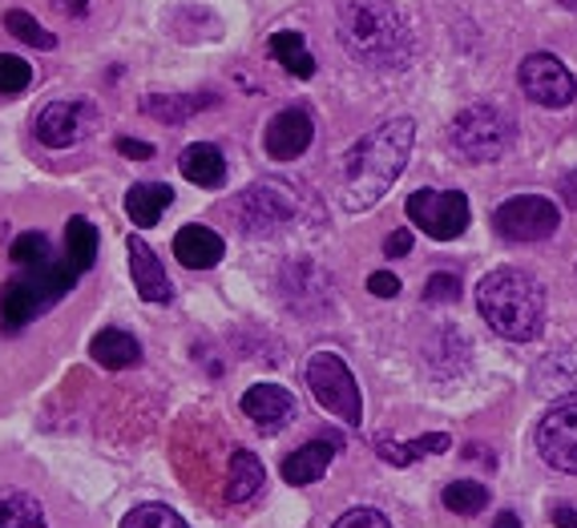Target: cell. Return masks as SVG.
<instances>
[{
  "label": "cell",
  "instance_id": "6da1fadb",
  "mask_svg": "<svg viewBox=\"0 0 577 528\" xmlns=\"http://www.w3.org/2000/svg\"><path fill=\"white\" fill-rule=\"evenodd\" d=\"M416 141L412 117H392L384 126H376L367 138H360L343 158L339 170V202L348 210H372L404 174L408 153Z\"/></svg>",
  "mask_w": 577,
  "mask_h": 528
},
{
  "label": "cell",
  "instance_id": "7a4b0ae2",
  "mask_svg": "<svg viewBox=\"0 0 577 528\" xmlns=\"http://www.w3.org/2000/svg\"><path fill=\"white\" fill-rule=\"evenodd\" d=\"M339 41L355 61L396 73L412 57V33L392 0H348L339 9Z\"/></svg>",
  "mask_w": 577,
  "mask_h": 528
},
{
  "label": "cell",
  "instance_id": "3957f363",
  "mask_svg": "<svg viewBox=\"0 0 577 528\" xmlns=\"http://www.w3.org/2000/svg\"><path fill=\"white\" fill-rule=\"evenodd\" d=\"M477 311L501 340L529 343L538 340L541 323H545V287L521 266H501L480 278Z\"/></svg>",
  "mask_w": 577,
  "mask_h": 528
},
{
  "label": "cell",
  "instance_id": "277c9868",
  "mask_svg": "<svg viewBox=\"0 0 577 528\" xmlns=\"http://www.w3.org/2000/svg\"><path fill=\"white\" fill-rule=\"evenodd\" d=\"M77 271L69 263H45V266H21V275L9 278L4 287H0V328L9 331H21L29 328L33 319L57 307V299H65L69 290L77 287Z\"/></svg>",
  "mask_w": 577,
  "mask_h": 528
},
{
  "label": "cell",
  "instance_id": "5b68a950",
  "mask_svg": "<svg viewBox=\"0 0 577 528\" xmlns=\"http://www.w3.org/2000/svg\"><path fill=\"white\" fill-rule=\"evenodd\" d=\"M517 138V126L513 117L505 114L501 105H493V101H477V105H468L461 114L452 117L449 126V146L465 162H497L501 153H509Z\"/></svg>",
  "mask_w": 577,
  "mask_h": 528
},
{
  "label": "cell",
  "instance_id": "8992f818",
  "mask_svg": "<svg viewBox=\"0 0 577 528\" xmlns=\"http://www.w3.org/2000/svg\"><path fill=\"white\" fill-rule=\"evenodd\" d=\"M230 215H235L242 234H251V239L275 234V230L291 227L299 218V190L291 182H279V177H263V182L242 190Z\"/></svg>",
  "mask_w": 577,
  "mask_h": 528
},
{
  "label": "cell",
  "instance_id": "52a82bcc",
  "mask_svg": "<svg viewBox=\"0 0 577 528\" xmlns=\"http://www.w3.org/2000/svg\"><path fill=\"white\" fill-rule=\"evenodd\" d=\"M307 388H312L315 403L327 415L343 420L348 428L364 424V400H360V383H355L352 367L343 364L336 352H315L307 359Z\"/></svg>",
  "mask_w": 577,
  "mask_h": 528
},
{
  "label": "cell",
  "instance_id": "ba28073f",
  "mask_svg": "<svg viewBox=\"0 0 577 528\" xmlns=\"http://www.w3.org/2000/svg\"><path fill=\"white\" fill-rule=\"evenodd\" d=\"M408 222L425 230L428 239L437 242H449V239H461L468 230V198L461 190H416L408 198Z\"/></svg>",
  "mask_w": 577,
  "mask_h": 528
},
{
  "label": "cell",
  "instance_id": "9c48e42d",
  "mask_svg": "<svg viewBox=\"0 0 577 528\" xmlns=\"http://www.w3.org/2000/svg\"><path fill=\"white\" fill-rule=\"evenodd\" d=\"M557 222H562V210H557V202L545 198V194H517V198L501 202V206L493 210V227L509 242L550 239L553 230H557Z\"/></svg>",
  "mask_w": 577,
  "mask_h": 528
},
{
  "label": "cell",
  "instance_id": "30bf717a",
  "mask_svg": "<svg viewBox=\"0 0 577 528\" xmlns=\"http://www.w3.org/2000/svg\"><path fill=\"white\" fill-rule=\"evenodd\" d=\"M517 77H521V93L533 105H541V110H565L577 93L574 73L557 57H550V53H529Z\"/></svg>",
  "mask_w": 577,
  "mask_h": 528
},
{
  "label": "cell",
  "instance_id": "8fae6325",
  "mask_svg": "<svg viewBox=\"0 0 577 528\" xmlns=\"http://www.w3.org/2000/svg\"><path fill=\"white\" fill-rule=\"evenodd\" d=\"M93 126H98L93 101H53V105H45L37 114L33 134H37V141L49 146V150H69V146H77Z\"/></svg>",
  "mask_w": 577,
  "mask_h": 528
},
{
  "label": "cell",
  "instance_id": "7c38bea8",
  "mask_svg": "<svg viewBox=\"0 0 577 528\" xmlns=\"http://www.w3.org/2000/svg\"><path fill=\"white\" fill-rule=\"evenodd\" d=\"M538 452L550 468L577 477V400L553 403L545 412L538 428Z\"/></svg>",
  "mask_w": 577,
  "mask_h": 528
},
{
  "label": "cell",
  "instance_id": "4fadbf2b",
  "mask_svg": "<svg viewBox=\"0 0 577 528\" xmlns=\"http://www.w3.org/2000/svg\"><path fill=\"white\" fill-rule=\"evenodd\" d=\"M312 138H315L312 114H307L303 105H291V110L271 117V126H267V134H263V146L275 162H295V158L307 153Z\"/></svg>",
  "mask_w": 577,
  "mask_h": 528
},
{
  "label": "cell",
  "instance_id": "5bb4252c",
  "mask_svg": "<svg viewBox=\"0 0 577 528\" xmlns=\"http://www.w3.org/2000/svg\"><path fill=\"white\" fill-rule=\"evenodd\" d=\"M129 251V275H134V290H138L146 302H170L174 299V283L166 275L162 259L150 251V242L142 239V234H129L126 242Z\"/></svg>",
  "mask_w": 577,
  "mask_h": 528
},
{
  "label": "cell",
  "instance_id": "9a60e30c",
  "mask_svg": "<svg viewBox=\"0 0 577 528\" xmlns=\"http://www.w3.org/2000/svg\"><path fill=\"white\" fill-rule=\"evenodd\" d=\"M242 412H247V420L259 424V432H279L291 424L295 400H291V391L279 388V383H254V388L242 395Z\"/></svg>",
  "mask_w": 577,
  "mask_h": 528
},
{
  "label": "cell",
  "instance_id": "2e32d148",
  "mask_svg": "<svg viewBox=\"0 0 577 528\" xmlns=\"http://www.w3.org/2000/svg\"><path fill=\"white\" fill-rule=\"evenodd\" d=\"M174 259L190 271H211L226 259V242L223 234H214L211 227H199L190 222L174 234Z\"/></svg>",
  "mask_w": 577,
  "mask_h": 528
},
{
  "label": "cell",
  "instance_id": "e0dca14e",
  "mask_svg": "<svg viewBox=\"0 0 577 528\" xmlns=\"http://www.w3.org/2000/svg\"><path fill=\"white\" fill-rule=\"evenodd\" d=\"M336 452H339L336 440L303 444V448H295V452L283 460V480H287V484H295V489H303V484H315V480H324L327 468H331V460H336Z\"/></svg>",
  "mask_w": 577,
  "mask_h": 528
},
{
  "label": "cell",
  "instance_id": "ac0fdd59",
  "mask_svg": "<svg viewBox=\"0 0 577 528\" xmlns=\"http://www.w3.org/2000/svg\"><path fill=\"white\" fill-rule=\"evenodd\" d=\"M89 359L101 364L105 371H126L142 364V343L122 328H105L89 340Z\"/></svg>",
  "mask_w": 577,
  "mask_h": 528
},
{
  "label": "cell",
  "instance_id": "d6986e66",
  "mask_svg": "<svg viewBox=\"0 0 577 528\" xmlns=\"http://www.w3.org/2000/svg\"><path fill=\"white\" fill-rule=\"evenodd\" d=\"M178 170H182L186 182H194V186H202V190H218L226 182L223 150L211 146V141H194V146H186L182 158H178Z\"/></svg>",
  "mask_w": 577,
  "mask_h": 528
},
{
  "label": "cell",
  "instance_id": "ffe728a7",
  "mask_svg": "<svg viewBox=\"0 0 577 528\" xmlns=\"http://www.w3.org/2000/svg\"><path fill=\"white\" fill-rule=\"evenodd\" d=\"M283 295H287V307H295V311L324 307L327 283H324V275H319V266L315 263H287V271H283Z\"/></svg>",
  "mask_w": 577,
  "mask_h": 528
},
{
  "label": "cell",
  "instance_id": "44dd1931",
  "mask_svg": "<svg viewBox=\"0 0 577 528\" xmlns=\"http://www.w3.org/2000/svg\"><path fill=\"white\" fill-rule=\"evenodd\" d=\"M533 388L541 395H577V347L545 355L533 371Z\"/></svg>",
  "mask_w": 577,
  "mask_h": 528
},
{
  "label": "cell",
  "instance_id": "7402d4cb",
  "mask_svg": "<svg viewBox=\"0 0 577 528\" xmlns=\"http://www.w3.org/2000/svg\"><path fill=\"white\" fill-rule=\"evenodd\" d=\"M218 105V93H150L142 101V110L154 117V122H166V126H178L194 117L199 110H211Z\"/></svg>",
  "mask_w": 577,
  "mask_h": 528
},
{
  "label": "cell",
  "instance_id": "603a6c76",
  "mask_svg": "<svg viewBox=\"0 0 577 528\" xmlns=\"http://www.w3.org/2000/svg\"><path fill=\"white\" fill-rule=\"evenodd\" d=\"M452 448L449 432H425V436H412V440H376L380 460H388L392 468H408L425 456H440Z\"/></svg>",
  "mask_w": 577,
  "mask_h": 528
},
{
  "label": "cell",
  "instance_id": "cb8c5ba5",
  "mask_svg": "<svg viewBox=\"0 0 577 528\" xmlns=\"http://www.w3.org/2000/svg\"><path fill=\"white\" fill-rule=\"evenodd\" d=\"M174 202V190L166 182H138V186L126 190V215L134 227L150 230L158 227V218L166 215V206Z\"/></svg>",
  "mask_w": 577,
  "mask_h": 528
},
{
  "label": "cell",
  "instance_id": "d4e9b609",
  "mask_svg": "<svg viewBox=\"0 0 577 528\" xmlns=\"http://www.w3.org/2000/svg\"><path fill=\"white\" fill-rule=\"evenodd\" d=\"M263 460L254 452H247V448H239V452L230 456V472H226V501L230 504H247L254 496V492H263Z\"/></svg>",
  "mask_w": 577,
  "mask_h": 528
},
{
  "label": "cell",
  "instance_id": "484cf974",
  "mask_svg": "<svg viewBox=\"0 0 577 528\" xmlns=\"http://www.w3.org/2000/svg\"><path fill=\"white\" fill-rule=\"evenodd\" d=\"M0 528H49L45 504L25 489H0Z\"/></svg>",
  "mask_w": 577,
  "mask_h": 528
},
{
  "label": "cell",
  "instance_id": "4316f807",
  "mask_svg": "<svg viewBox=\"0 0 577 528\" xmlns=\"http://www.w3.org/2000/svg\"><path fill=\"white\" fill-rule=\"evenodd\" d=\"M65 263L73 266L77 275H86L89 266L98 263V227L89 218H69L65 222Z\"/></svg>",
  "mask_w": 577,
  "mask_h": 528
},
{
  "label": "cell",
  "instance_id": "83f0119b",
  "mask_svg": "<svg viewBox=\"0 0 577 528\" xmlns=\"http://www.w3.org/2000/svg\"><path fill=\"white\" fill-rule=\"evenodd\" d=\"M271 53H275V61L283 65L291 77H299V81H312L315 77V57L299 33H275V37H271Z\"/></svg>",
  "mask_w": 577,
  "mask_h": 528
},
{
  "label": "cell",
  "instance_id": "f1b7e54d",
  "mask_svg": "<svg viewBox=\"0 0 577 528\" xmlns=\"http://www.w3.org/2000/svg\"><path fill=\"white\" fill-rule=\"evenodd\" d=\"M485 504H489V489L477 480H452L444 489V508L456 516H477Z\"/></svg>",
  "mask_w": 577,
  "mask_h": 528
},
{
  "label": "cell",
  "instance_id": "f546056e",
  "mask_svg": "<svg viewBox=\"0 0 577 528\" xmlns=\"http://www.w3.org/2000/svg\"><path fill=\"white\" fill-rule=\"evenodd\" d=\"M4 28H9L16 41L33 45V49H45V53L57 49V37H53L45 25H37V16H29L25 9H9V13H4Z\"/></svg>",
  "mask_w": 577,
  "mask_h": 528
},
{
  "label": "cell",
  "instance_id": "4dcf8cb0",
  "mask_svg": "<svg viewBox=\"0 0 577 528\" xmlns=\"http://www.w3.org/2000/svg\"><path fill=\"white\" fill-rule=\"evenodd\" d=\"M9 259L16 266H45L53 259L49 251V239L41 234V230H25V234H16L13 246H9Z\"/></svg>",
  "mask_w": 577,
  "mask_h": 528
},
{
  "label": "cell",
  "instance_id": "1f68e13d",
  "mask_svg": "<svg viewBox=\"0 0 577 528\" xmlns=\"http://www.w3.org/2000/svg\"><path fill=\"white\" fill-rule=\"evenodd\" d=\"M29 85H33V65L16 53H0V97L25 93Z\"/></svg>",
  "mask_w": 577,
  "mask_h": 528
},
{
  "label": "cell",
  "instance_id": "d6a6232c",
  "mask_svg": "<svg viewBox=\"0 0 577 528\" xmlns=\"http://www.w3.org/2000/svg\"><path fill=\"white\" fill-rule=\"evenodd\" d=\"M122 528H190L174 508H166V504H138L134 513H126Z\"/></svg>",
  "mask_w": 577,
  "mask_h": 528
},
{
  "label": "cell",
  "instance_id": "836d02e7",
  "mask_svg": "<svg viewBox=\"0 0 577 528\" xmlns=\"http://www.w3.org/2000/svg\"><path fill=\"white\" fill-rule=\"evenodd\" d=\"M461 299V278L452 271H437V275L425 283V302H452Z\"/></svg>",
  "mask_w": 577,
  "mask_h": 528
},
{
  "label": "cell",
  "instance_id": "e575fe53",
  "mask_svg": "<svg viewBox=\"0 0 577 528\" xmlns=\"http://www.w3.org/2000/svg\"><path fill=\"white\" fill-rule=\"evenodd\" d=\"M331 528H392V520L376 508H352V513H343Z\"/></svg>",
  "mask_w": 577,
  "mask_h": 528
},
{
  "label": "cell",
  "instance_id": "d590c367",
  "mask_svg": "<svg viewBox=\"0 0 577 528\" xmlns=\"http://www.w3.org/2000/svg\"><path fill=\"white\" fill-rule=\"evenodd\" d=\"M367 290L376 299H396L400 295V278L392 275V271H376V275H367Z\"/></svg>",
  "mask_w": 577,
  "mask_h": 528
},
{
  "label": "cell",
  "instance_id": "8d00e7d4",
  "mask_svg": "<svg viewBox=\"0 0 577 528\" xmlns=\"http://www.w3.org/2000/svg\"><path fill=\"white\" fill-rule=\"evenodd\" d=\"M408 251H412V234L408 230H392L388 239H384V254L388 259H404Z\"/></svg>",
  "mask_w": 577,
  "mask_h": 528
},
{
  "label": "cell",
  "instance_id": "74e56055",
  "mask_svg": "<svg viewBox=\"0 0 577 528\" xmlns=\"http://www.w3.org/2000/svg\"><path fill=\"white\" fill-rule=\"evenodd\" d=\"M117 153H122V158H138V162H146V158H154V146L150 141L117 138Z\"/></svg>",
  "mask_w": 577,
  "mask_h": 528
},
{
  "label": "cell",
  "instance_id": "f35d334b",
  "mask_svg": "<svg viewBox=\"0 0 577 528\" xmlns=\"http://www.w3.org/2000/svg\"><path fill=\"white\" fill-rule=\"evenodd\" d=\"M557 190H562V202H569V206L577 210V170H569V174L557 182Z\"/></svg>",
  "mask_w": 577,
  "mask_h": 528
},
{
  "label": "cell",
  "instance_id": "ab89813d",
  "mask_svg": "<svg viewBox=\"0 0 577 528\" xmlns=\"http://www.w3.org/2000/svg\"><path fill=\"white\" fill-rule=\"evenodd\" d=\"M553 525H557V528H577V513L569 508V504H557V508H553Z\"/></svg>",
  "mask_w": 577,
  "mask_h": 528
},
{
  "label": "cell",
  "instance_id": "60d3db41",
  "mask_svg": "<svg viewBox=\"0 0 577 528\" xmlns=\"http://www.w3.org/2000/svg\"><path fill=\"white\" fill-rule=\"evenodd\" d=\"M57 4V13H65V16H86V9H89V0H53Z\"/></svg>",
  "mask_w": 577,
  "mask_h": 528
},
{
  "label": "cell",
  "instance_id": "b9f144b4",
  "mask_svg": "<svg viewBox=\"0 0 577 528\" xmlns=\"http://www.w3.org/2000/svg\"><path fill=\"white\" fill-rule=\"evenodd\" d=\"M493 528H521V516H517V513H497Z\"/></svg>",
  "mask_w": 577,
  "mask_h": 528
}]
</instances>
